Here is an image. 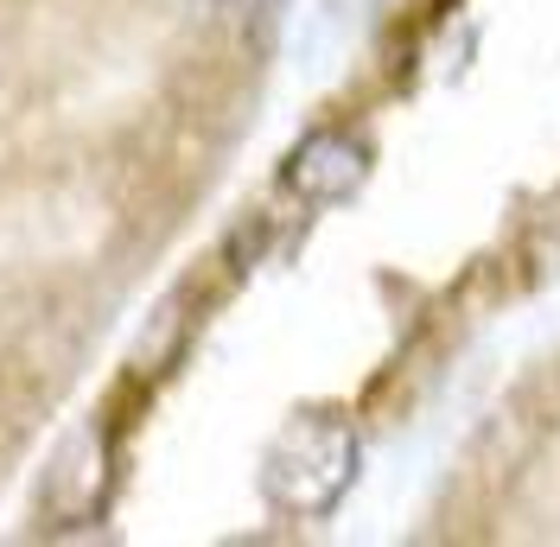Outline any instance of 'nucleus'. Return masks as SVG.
Wrapping results in <instances>:
<instances>
[{
  "instance_id": "nucleus-3",
  "label": "nucleus",
  "mask_w": 560,
  "mask_h": 547,
  "mask_svg": "<svg viewBox=\"0 0 560 547\" xmlns=\"http://www.w3.org/2000/svg\"><path fill=\"white\" fill-rule=\"evenodd\" d=\"M198 7H230V0H198Z\"/></svg>"
},
{
  "instance_id": "nucleus-2",
  "label": "nucleus",
  "mask_w": 560,
  "mask_h": 547,
  "mask_svg": "<svg viewBox=\"0 0 560 547\" xmlns=\"http://www.w3.org/2000/svg\"><path fill=\"white\" fill-rule=\"evenodd\" d=\"M370 166V147L357 135H318L300 147V160H293V185L313 198V205H331V198H345L357 191V178Z\"/></svg>"
},
{
  "instance_id": "nucleus-1",
  "label": "nucleus",
  "mask_w": 560,
  "mask_h": 547,
  "mask_svg": "<svg viewBox=\"0 0 560 547\" xmlns=\"http://www.w3.org/2000/svg\"><path fill=\"white\" fill-rule=\"evenodd\" d=\"M350 465H357V440H350L345 427L300 433V445H293V472L280 478V490H287L300 510H318V503H331V497L350 484Z\"/></svg>"
}]
</instances>
